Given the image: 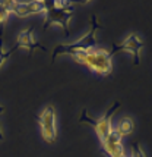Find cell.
<instances>
[{
  "instance_id": "6da1fadb",
  "label": "cell",
  "mask_w": 152,
  "mask_h": 157,
  "mask_svg": "<svg viewBox=\"0 0 152 157\" xmlns=\"http://www.w3.org/2000/svg\"><path fill=\"white\" fill-rule=\"evenodd\" d=\"M101 28L100 22H98V16L92 15L91 16V28L86 34L78 38L73 43H66V44H59L56 46L53 50V57H51V63H54L56 57L57 56H73V55H79V53H86L94 48V46L97 44V31Z\"/></svg>"
},
{
  "instance_id": "7a4b0ae2",
  "label": "cell",
  "mask_w": 152,
  "mask_h": 157,
  "mask_svg": "<svg viewBox=\"0 0 152 157\" xmlns=\"http://www.w3.org/2000/svg\"><path fill=\"white\" fill-rule=\"evenodd\" d=\"M70 57L100 76H108L113 72V56L104 48H92L86 53L73 55Z\"/></svg>"
},
{
  "instance_id": "3957f363",
  "label": "cell",
  "mask_w": 152,
  "mask_h": 157,
  "mask_svg": "<svg viewBox=\"0 0 152 157\" xmlns=\"http://www.w3.org/2000/svg\"><path fill=\"white\" fill-rule=\"evenodd\" d=\"M75 6L73 3L66 2V0H54L47 6V12L44 13V22L42 27L47 29V27L51 25H57L63 29V33L69 35V24L72 21V15H73Z\"/></svg>"
},
{
  "instance_id": "277c9868",
  "label": "cell",
  "mask_w": 152,
  "mask_h": 157,
  "mask_svg": "<svg viewBox=\"0 0 152 157\" xmlns=\"http://www.w3.org/2000/svg\"><path fill=\"white\" fill-rule=\"evenodd\" d=\"M118 107H120V101H116L110 109L104 113L103 116L97 117V119H92V117L88 115V112L83 109L82 113H81L79 121H81V122L89 123L91 126L94 128V131H95L98 140H100V141H103L104 138L107 137L111 131H113V123H111V119H113V116H114V113H116V110H117Z\"/></svg>"
},
{
  "instance_id": "5b68a950",
  "label": "cell",
  "mask_w": 152,
  "mask_h": 157,
  "mask_svg": "<svg viewBox=\"0 0 152 157\" xmlns=\"http://www.w3.org/2000/svg\"><path fill=\"white\" fill-rule=\"evenodd\" d=\"M38 125L44 141L49 144L56 143L57 140V123H56V110L53 106L44 107L38 115Z\"/></svg>"
},
{
  "instance_id": "8992f818",
  "label": "cell",
  "mask_w": 152,
  "mask_h": 157,
  "mask_svg": "<svg viewBox=\"0 0 152 157\" xmlns=\"http://www.w3.org/2000/svg\"><path fill=\"white\" fill-rule=\"evenodd\" d=\"M143 46H145V43H143V40L139 37L138 34H130L127 35L125 40H123V43L121 44H114L113 46V50H111L110 53L111 56H114L116 53H118V52H127V53H130L132 57H133V63L138 66L139 62H140V50L143 48Z\"/></svg>"
},
{
  "instance_id": "52a82bcc",
  "label": "cell",
  "mask_w": 152,
  "mask_h": 157,
  "mask_svg": "<svg viewBox=\"0 0 152 157\" xmlns=\"http://www.w3.org/2000/svg\"><path fill=\"white\" fill-rule=\"evenodd\" d=\"M121 135L117 132L116 128H113L110 134L101 141L103 151L107 157H127L126 156L125 147L121 144Z\"/></svg>"
},
{
  "instance_id": "ba28073f",
  "label": "cell",
  "mask_w": 152,
  "mask_h": 157,
  "mask_svg": "<svg viewBox=\"0 0 152 157\" xmlns=\"http://www.w3.org/2000/svg\"><path fill=\"white\" fill-rule=\"evenodd\" d=\"M47 6H49V2H15L13 6V15H16L18 18H29L32 15H38V13H45L47 12Z\"/></svg>"
},
{
  "instance_id": "9c48e42d",
  "label": "cell",
  "mask_w": 152,
  "mask_h": 157,
  "mask_svg": "<svg viewBox=\"0 0 152 157\" xmlns=\"http://www.w3.org/2000/svg\"><path fill=\"white\" fill-rule=\"evenodd\" d=\"M15 48H27L28 52H29V55L34 52L35 48H41L42 52H47L45 47L40 44L38 41L35 40L34 37V28L29 27V28H25V29H22L21 33L18 34L16 37V46Z\"/></svg>"
},
{
  "instance_id": "30bf717a",
  "label": "cell",
  "mask_w": 152,
  "mask_h": 157,
  "mask_svg": "<svg viewBox=\"0 0 152 157\" xmlns=\"http://www.w3.org/2000/svg\"><path fill=\"white\" fill-rule=\"evenodd\" d=\"M13 6H15V2H12V0L2 2V5H0V41L3 38L5 25H6L7 19L10 18V15L13 13Z\"/></svg>"
},
{
  "instance_id": "8fae6325",
  "label": "cell",
  "mask_w": 152,
  "mask_h": 157,
  "mask_svg": "<svg viewBox=\"0 0 152 157\" xmlns=\"http://www.w3.org/2000/svg\"><path fill=\"white\" fill-rule=\"evenodd\" d=\"M116 129H117V132L121 137L130 135V134H133V131H135V122H133L132 117H121Z\"/></svg>"
},
{
  "instance_id": "7c38bea8",
  "label": "cell",
  "mask_w": 152,
  "mask_h": 157,
  "mask_svg": "<svg viewBox=\"0 0 152 157\" xmlns=\"http://www.w3.org/2000/svg\"><path fill=\"white\" fill-rule=\"evenodd\" d=\"M16 48L12 47V48H5V46H3V41H0V69L3 68V65L7 62V59L10 57V55L13 53Z\"/></svg>"
},
{
  "instance_id": "4fadbf2b",
  "label": "cell",
  "mask_w": 152,
  "mask_h": 157,
  "mask_svg": "<svg viewBox=\"0 0 152 157\" xmlns=\"http://www.w3.org/2000/svg\"><path fill=\"white\" fill-rule=\"evenodd\" d=\"M132 157H146L145 151L142 150V147L139 144H133L132 145Z\"/></svg>"
},
{
  "instance_id": "5bb4252c",
  "label": "cell",
  "mask_w": 152,
  "mask_h": 157,
  "mask_svg": "<svg viewBox=\"0 0 152 157\" xmlns=\"http://www.w3.org/2000/svg\"><path fill=\"white\" fill-rule=\"evenodd\" d=\"M5 137H3V128H2V123H0V141H3Z\"/></svg>"
},
{
  "instance_id": "9a60e30c",
  "label": "cell",
  "mask_w": 152,
  "mask_h": 157,
  "mask_svg": "<svg viewBox=\"0 0 152 157\" xmlns=\"http://www.w3.org/2000/svg\"><path fill=\"white\" fill-rule=\"evenodd\" d=\"M3 113H5V106L0 104V115H3Z\"/></svg>"
},
{
  "instance_id": "2e32d148",
  "label": "cell",
  "mask_w": 152,
  "mask_h": 157,
  "mask_svg": "<svg viewBox=\"0 0 152 157\" xmlns=\"http://www.w3.org/2000/svg\"><path fill=\"white\" fill-rule=\"evenodd\" d=\"M0 5H2V2H0Z\"/></svg>"
}]
</instances>
